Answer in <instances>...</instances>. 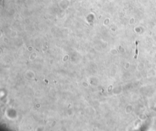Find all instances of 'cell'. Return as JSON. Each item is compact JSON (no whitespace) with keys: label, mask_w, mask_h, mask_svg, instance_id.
<instances>
[{"label":"cell","mask_w":156,"mask_h":131,"mask_svg":"<svg viewBox=\"0 0 156 131\" xmlns=\"http://www.w3.org/2000/svg\"><path fill=\"white\" fill-rule=\"evenodd\" d=\"M138 56V42H135V59H137Z\"/></svg>","instance_id":"6da1fadb"}]
</instances>
